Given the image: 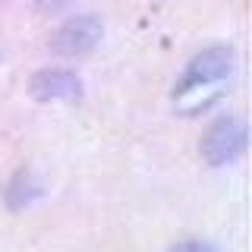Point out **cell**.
I'll return each instance as SVG.
<instances>
[{"mask_svg":"<svg viewBox=\"0 0 252 252\" xmlns=\"http://www.w3.org/2000/svg\"><path fill=\"white\" fill-rule=\"evenodd\" d=\"M233 73H236V54L230 44H208L195 51L170 89L173 110L180 117H195L202 110L215 107L227 94Z\"/></svg>","mask_w":252,"mask_h":252,"instance_id":"6da1fadb","label":"cell"},{"mask_svg":"<svg viewBox=\"0 0 252 252\" xmlns=\"http://www.w3.org/2000/svg\"><path fill=\"white\" fill-rule=\"evenodd\" d=\"M249 145V126L240 114H224L208 123L199 139V155L208 167H227L240 161Z\"/></svg>","mask_w":252,"mask_h":252,"instance_id":"7a4b0ae2","label":"cell"},{"mask_svg":"<svg viewBox=\"0 0 252 252\" xmlns=\"http://www.w3.org/2000/svg\"><path fill=\"white\" fill-rule=\"evenodd\" d=\"M104 38V22L94 13H76L69 19H63L47 38V47L57 57H85Z\"/></svg>","mask_w":252,"mask_h":252,"instance_id":"3957f363","label":"cell"},{"mask_svg":"<svg viewBox=\"0 0 252 252\" xmlns=\"http://www.w3.org/2000/svg\"><path fill=\"white\" fill-rule=\"evenodd\" d=\"M29 98L38 104H76L85 98V82L69 66H41L29 79Z\"/></svg>","mask_w":252,"mask_h":252,"instance_id":"277c9868","label":"cell"},{"mask_svg":"<svg viewBox=\"0 0 252 252\" xmlns=\"http://www.w3.org/2000/svg\"><path fill=\"white\" fill-rule=\"evenodd\" d=\"M44 195H47V186H44V180L38 177L32 167H19L10 177L6 189H3V199H6V208H10V211L32 208V205L41 202Z\"/></svg>","mask_w":252,"mask_h":252,"instance_id":"5b68a950","label":"cell"},{"mask_svg":"<svg viewBox=\"0 0 252 252\" xmlns=\"http://www.w3.org/2000/svg\"><path fill=\"white\" fill-rule=\"evenodd\" d=\"M164 252H220V249L208 240H180V243H173V246H167Z\"/></svg>","mask_w":252,"mask_h":252,"instance_id":"8992f818","label":"cell"}]
</instances>
